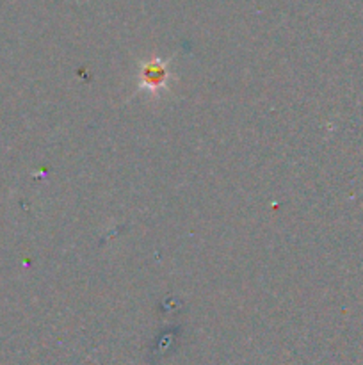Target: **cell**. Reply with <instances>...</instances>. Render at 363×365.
Masks as SVG:
<instances>
[{
    "label": "cell",
    "instance_id": "obj_1",
    "mask_svg": "<svg viewBox=\"0 0 363 365\" xmlns=\"http://www.w3.org/2000/svg\"><path fill=\"white\" fill-rule=\"evenodd\" d=\"M141 84L146 86L149 89H159L166 86L167 81V68L166 64L160 63V61H152V63L146 64L142 68V75H141Z\"/></svg>",
    "mask_w": 363,
    "mask_h": 365
}]
</instances>
